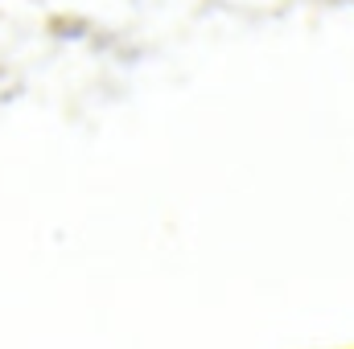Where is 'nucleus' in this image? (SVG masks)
I'll return each instance as SVG.
<instances>
[]
</instances>
